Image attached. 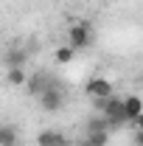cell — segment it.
<instances>
[{
    "instance_id": "1",
    "label": "cell",
    "mask_w": 143,
    "mask_h": 146,
    "mask_svg": "<svg viewBox=\"0 0 143 146\" xmlns=\"http://www.w3.org/2000/svg\"><path fill=\"white\" fill-rule=\"evenodd\" d=\"M90 42H93V28H90L87 23H73L70 28H68V45H70L76 54L84 51V48H90Z\"/></svg>"
},
{
    "instance_id": "3",
    "label": "cell",
    "mask_w": 143,
    "mask_h": 146,
    "mask_svg": "<svg viewBox=\"0 0 143 146\" xmlns=\"http://www.w3.org/2000/svg\"><path fill=\"white\" fill-rule=\"evenodd\" d=\"M36 101H39V107L45 110V112H59V110L65 107V93L54 87V84H48L45 90L36 96Z\"/></svg>"
},
{
    "instance_id": "6",
    "label": "cell",
    "mask_w": 143,
    "mask_h": 146,
    "mask_svg": "<svg viewBox=\"0 0 143 146\" xmlns=\"http://www.w3.org/2000/svg\"><path fill=\"white\" fill-rule=\"evenodd\" d=\"M48 84H51V82H48V76H45V73H31V76L25 79V84H23V87H28L31 96H39Z\"/></svg>"
},
{
    "instance_id": "7",
    "label": "cell",
    "mask_w": 143,
    "mask_h": 146,
    "mask_svg": "<svg viewBox=\"0 0 143 146\" xmlns=\"http://www.w3.org/2000/svg\"><path fill=\"white\" fill-rule=\"evenodd\" d=\"M0 146H20V132L14 124H0Z\"/></svg>"
},
{
    "instance_id": "9",
    "label": "cell",
    "mask_w": 143,
    "mask_h": 146,
    "mask_svg": "<svg viewBox=\"0 0 143 146\" xmlns=\"http://www.w3.org/2000/svg\"><path fill=\"white\" fill-rule=\"evenodd\" d=\"M25 79H28L25 68H9V73H6V82H9L11 87H23V84H25Z\"/></svg>"
},
{
    "instance_id": "2",
    "label": "cell",
    "mask_w": 143,
    "mask_h": 146,
    "mask_svg": "<svg viewBox=\"0 0 143 146\" xmlns=\"http://www.w3.org/2000/svg\"><path fill=\"white\" fill-rule=\"evenodd\" d=\"M84 96L90 101H101V98H109L112 96V82L107 76H90L84 82Z\"/></svg>"
},
{
    "instance_id": "4",
    "label": "cell",
    "mask_w": 143,
    "mask_h": 146,
    "mask_svg": "<svg viewBox=\"0 0 143 146\" xmlns=\"http://www.w3.org/2000/svg\"><path fill=\"white\" fill-rule=\"evenodd\" d=\"M121 104H124V118L129 124H138L140 127V115H143V101L140 96L129 93V96H121Z\"/></svg>"
},
{
    "instance_id": "11",
    "label": "cell",
    "mask_w": 143,
    "mask_h": 146,
    "mask_svg": "<svg viewBox=\"0 0 143 146\" xmlns=\"http://www.w3.org/2000/svg\"><path fill=\"white\" fill-rule=\"evenodd\" d=\"M23 62H25V54L17 51V48L6 54V65H9V68H23Z\"/></svg>"
},
{
    "instance_id": "5",
    "label": "cell",
    "mask_w": 143,
    "mask_h": 146,
    "mask_svg": "<svg viewBox=\"0 0 143 146\" xmlns=\"http://www.w3.org/2000/svg\"><path fill=\"white\" fill-rule=\"evenodd\" d=\"M36 146H73V141L62 129H42L36 135Z\"/></svg>"
},
{
    "instance_id": "8",
    "label": "cell",
    "mask_w": 143,
    "mask_h": 146,
    "mask_svg": "<svg viewBox=\"0 0 143 146\" xmlns=\"http://www.w3.org/2000/svg\"><path fill=\"white\" fill-rule=\"evenodd\" d=\"M73 59H76V51H73L68 42H65V45H59V48L54 51V62H56V65H70Z\"/></svg>"
},
{
    "instance_id": "10",
    "label": "cell",
    "mask_w": 143,
    "mask_h": 146,
    "mask_svg": "<svg viewBox=\"0 0 143 146\" xmlns=\"http://www.w3.org/2000/svg\"><path fill=\"white\" fill-rule=\"evenodd\" d=\"M109 129H112V124H109L104 115H98V118L87 121V132H109Z\"/></svg>"
}]
</instances>
